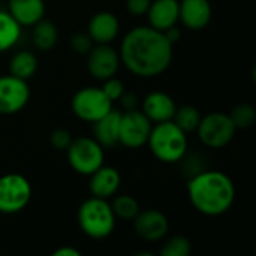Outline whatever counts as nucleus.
<instances>
[{
    "mask_svg": "<svg viewBox=\"0 0 256 256\" xmlns=\"http://www.w3.org/2000/svg\"><path fill=\"white\" fill-rule=\"evenodd\" d=\"M118 54L129 72L141 78H153L170 68L172 44L164 32L152 26H138L124 34Z\"/></svg>",
    "mask_w": 256,
    "mask_h": 256,
    "instance_id": "1",
    "label": "nucleus"
},
{
    "mask_svg": "<svg viewBox=\"0 0 256 256\" xmlns=\"http://www.w3.org/2000/svg\"><path fill=\"white\" fill-rule=\"evenodd\" d=\"M188 195L196 212L206 216H220L234 206L236 184L222 171H200L189 180Z\"/></svg>",
    "mask_w": 256,
    "mask_h": 256,
    "instance_id": "2",
    "label": "nucleus"
},
{
    "mask_svg": "<svg viewBox=\"0 0 256 256\" xmlns=\"http://www.w3.org/2000/svg\"><path fill=\"white\" fill-rule=\"evenodd\" d=\"M147 144L153 156L164 164L183 160L188 153V136L172 120L152 126Z\"/></svg>",
    "mask_w": 256,
    "mask_h": 256,
    "instance_id": "3",
    "label": "nucleus"
},
{
    "mask_svg": "<svg viewBox=\"0 0 256 256\" xmlns=\"http://www.w3.org/2000/svg\"><path fill=\"white\" fill-rule=\"evenodd\" d=\"M76 218L81 231L93 240H104L110 237L114 232L117 222L108 200L96 196L86 200L80 206Z\"/></svg>",
    "mask_w": 256,
    "mask_h": 256,
    "instance_id": "4",
    "label": "nucleus"
},
{
    "mask_svg": "<svg viewBox=\"0 0 256 256\" xmlns=\"http://www.w3.org/2000/svg\"><path fill=\"white\" fill-rule=\"evenodd\" d=\"M66 153L70 168L81 176L93 174L105 162L104 147L94 138L88 136L72 140Z\"/></svg>",
    "mask_w": 256,
    "mask_h": 256,
    "instance_id": "5",
    "label": "nucleus"
},
{
    "mask_svg": "<svg viewBox=\"0 0 256 256\" xmlns=\"http://www.w3.org/2000/svg\"><path fill=\"white\" fill-rule=\"evenodd\" d=\"M236 126L230 114L224 112H210L206 117H201V122L196 128L200 141L208 148H222L226 147L236 136Z\"/></svg>",
    "mask_w": 256,
    "mask_h": 256,
    "instance_id": "6",
    "label": "nucleus"
},
{
    "mask_svg": "<svg viewBox=\"0 0 256 256\" xmlns=\"http://www.w3.org/2000/svg\"><path fill=\"white\" fill-rule=\"evenodd\" d=\"M32 200L30 182L16 172L0 177V213L14 214L27 207Z\"/></svg>",
    "mask_w": 256,
    "mask_h": 256,
    "instance_id": "7",
    "label": "nucleus"
},
{
    "mask_svg": "<svg viewBox=\"0 0 256 256\" xmlns=\"http://www.w3.org/2000/svg\"><path fill=\"white\" fill-rule=\"evenodd\" d=\"M70 108L80 120L94 123L112 110V102L105 96L100 87H84L74 94Z\"/></svg>",
    "mask_w": 256,
    "mask_h": 256,
    "instance_id": "8",
    "label": "nucleus"
},
{
    "mask_svg": "<svg viewBox=\"0 0 256 256\" xmlns=\"http://www.w3.org/2000/svg\"><path fill=\"white\" fill-rule=\"evenodd\" d=\"M152 126L153 123L147 118V116L136 108L122 112L118 144L130 150L144 147L147 144Z\"/></svg>",
    "mask_w": 256,
    "mask_h": 256,
    "instance_id": "9",
    "label": "nucleus"
},
{
    "mask_svg": "<svg viewBox=\"0 0 256 256\" xmlns=\"http://www.w3.org/2000/svg\"><path fill=\"white\" fill-rule=\"evenodd\" d=\"M30 99L27 81L14 75L0 76V116H12L24 110Z\"/></svg>",
    "mask_w": 256,
    "mask_h": 256,
    "instance_id": "10",
    "label": "nucleus"
},
{
    "mask_svg": "<svg viewBox=\"0 0 256 256\" xmlns=\"http://www.w3.org/2000/svg\"><path fill=\"white\" fill-rule=\"evenodd\" d=\"M120 54L110 44H96L87 54V69L99 81L116 76L120 68Z\"/></svg>",
    "mask_w": 256,
    "mask_h": 256,
    "instance_id": "11",
    "label": "nucleus"
},
{
    "mask_svg": "<svg viewBox=\"0 0 256 256\" xmlns=\"http://www.w3.org/2000/svg\"><path fill=\"white\" fill-rule=\"evenodd\" d=\"M132 222L135 232L146 242H159L168 234L170 230L168 218L154 208L140 210Z\"/></svg>",
    "mask_w": 256,
    "mask_h": 256,
    "instance_id": "12",
    "label": "nucleus"
},
{
    "mask_svg": "<svg viewBox=\"0 0 256 256\" xmlns=\"http://www.w3.org/2000/svg\"><path fill=\"white\" fill-rule=\"evenodd\" d=\"M212 4L208 0L178 2V21L189 30H202L212 21Z\"/></svg>",
    "mask_w": 256,
    "mask_h": 256,
    "instance_id": "13",
    "label": "nucleus"
},
{
    "mask_svg": "<svg viewBox=\"0 0 256 256\" xmlns=\"http://www.w3.org/2000/svg\"><path fill=\"white\" fill-rule=\"evenodd\" d=\"M177 105L174 99L164 92H152L142 99L141 111L152 123H162L172 120Z\"/></svg>",
    "mask_w": 256,
    "mask_h": 256,
    "instance_id": "14",
    "label": "nucleus"
},
{
    "mask_svg": "<svg viewBox=\"0 0 256 256\" xmlns=\"http://www.w3.org/2000/svg\"><path fill=\"white\" fill-rule=\"evenodd\" d=\"M88 177H90L88 188H90L92 196L102 198V200H110L111 196H114L122 183L120 172L116 168L105 166V165L98 168Z\"/></svg>",
    "mask_w": 256,
    "mask_h": 256,
    "instance_id": "15",
    "label": "nucleus"
},
{
    "mask_svg": "<svg viewBox=\"0 0 256 256\" xmlns=\"http://www.w3.org/2000/svg\"><path fill=\"white\" fill-rule=\"evenodd\" d=\"M120 32V22L112 12L100 10L88 22V36L93 44H111Z\"/></svg>",
    "mask_w": 256,
    "mask_h": 256,
    "instance_id": "16",
    "label": "nucleus"
},
{
    "mask_svg": "<svg viewBox=\"0 0 256 256\" xmlns=\"http://www.w3.org/2000/svg\"><path fill=\"white\" fill-rule=\"evenodd\" d=\"M146 15L153 28L164 32L178 21V0H152Z\"/></svg>",
    "mask_w": 256,
    "mask_h": 256,
    "instance_id": "17",
    "label": "nucleus"
},
{
    "mask_svg": "<svg viewBox=\"0 0 256 256\" xmlns=\"http://www.w3.org/2000/svg\"><path fill=\"white\" fill-rule=\"evenodd\" d=\"M8 12L21 27H32L45 15L44 0H8Z\"/></svg>",
    "mask_w": 256,
    "mask_h": 256,
    "instance_id": "18",
    "label": "nucleus"
},
{
    "mask_svg": "<svg viewBox=\"0 0 256 256\" xmlns=\"http://www.w3.org/2000/svg\"><path fill=\"white\" fill-rule=\"evenodd\" d=\"M120 117L122 112L118 110H111L104 117L93 123V135L94 140L102 147H114L118 144V132H120Z\"/></svg>",
    "mask_w": 256,
    "mask_h": 256,
    "instance_id": "19",
    "label": "nucleus"
},
{
    "mask_svg": "<svg viewBox=\"0 0 256 256\" xmlns=\"http://www.w3.org/2000/svg\"><path fill=\"white\" fill-rule=\"evenodd\" d=\"M32 27V42L39 51H50L56 46L58 40V30L54 22L42 18Z\"/></svg>",
    "mask_w": 256,
    "mask_h": 256,
    "instance_id": "20",
    "label": "nucleus"
},
{
    "mask_svg": "<svg viewBox=\"0 0 256 256\" xmlns=\"http://www.w3.org/2000/svg\"><path fill=\"white\" fill-rule=\"evenodd\" d=\"M9 70L10 75L28 81L38 70V58L33 52L28 51L15 52L9 62Z\"/></svg>",
    "mask_w": 256,
    "mask_h": 256,
    "instance_id": "21",
    "label": "nucleus"
},
{
    "mask_svg": "<svg viewBox=\"0 0 256 256\" xmlns=\"http://www.w3.org/2000/svg\"><path fill=\"white\" fill-rule=\"evenodd\" d=\"M21 38V26L8 10H0V52L10 50Z\"/></svg>",
    "mask_w": 256,
    "mask_h": 256,
    "instance_id": "22",
    "label": "nucleus"
},
{
    "mask_svg": "<svg viewBox=\"0 0 256 256\" xmlns=\"http://www.w3.org/2000/svg\"><path fill=\"white\" fill-rule=\"evenodd\" d=\"M172 122L186 134L195 132L201 122V114H200L198 108H195L192 105H184V106H180L176 110Z\"/></svg>",
    "mask_w": 256,
    "mask_h": 256,
    "instance_id": "23",
    "label": "nucleus"
},
{
    "mask_svg": "<svg viewBox=\"0 0 256 256\" xmlns=\"http://www.w3.org/2000/svg\"><path fill=\"white\" fill-rule=\"evenodd\" d=\"M114 216L120 220H134V218L140 212L138 201L130 195H117L111 204Z\"/></svg>",
    "mask_w": 256,
    "mask_h": 256,
    "instance_id": "24",
    "label": "nucleus"
},
{
    "mask_svg": "<svg viewBox=\"0 0 256 256\" xmlns=\"http://www.w3.org/2000/svg\"><path fill=\"white\" fill-rule=\"evenodd\" d=\"M230 117L236 129H249L255 124L256 111L250 104H238L231 110Z\"/></svg>",
    "mask_w": 256,
    "mask_h": 256,
    "instance_id": "25",
    "label": "nucleus"
},
{
    "mask_svg": "<svg viewBox=\"0 0 256 256\" xmlns=\"http://www.w3.org/2000/svg\"><path fill=\"white\" fill-rule=\"evenodd\" d=\"M192 250V244L184 236H174L170 238L160 249L162 256H189Z\"/></svg>",
    "mask_w": 256,
    "mask_h": 256,
    "instance_id": "26",
    "label": "nucleus"
},
{
    "mask_svg": "<svg viewBox=\"0 0 256 256\" xmlns=\"http://www.w3.org/2000/svg\"><path fill=\"white\" fill-rule=\"evenodd\" d=\"M100 88H102V92L105 93V96H106L111 102L118 100L120 96L124 93V86H123V82H122L120 80L114 78V76L105 80V81H104V86H102Z\"/></svg>",
    "mask_w": 256,
    "mask_h": 256,
    "instance_id": "27",
    "label": "nucleus"
},
{
    "mask_svg": "<svg viewBox=\"0 0 256 256\" xmlns=\"http://www.w3.org/2000/svg\"><path fill=\"white\" fill-rule=\"evenodd\" d=\"M70 48L76 54H88L93 48V40L88 33H75L70 38Z\"/></svg>",
    "mask_w": 256,
    "mask_h": 256,
    "instance_id": "28",
    "label": "nucleus"
},
{
    "mask_svg": "<svg viewBox=\"0 0 256 256\" xmlns=\"http://www.w3.org/2000/svg\"><path fill=\"white\" fill-rule=\"evenodd\" d=\"M72 135H70V132L69 130H66V129H56V130H52L51 132V135H50V142H51V146L54 147V148H57V150H68V147L70 146V142H72Z\"/></svg>",
    "mask_w": 256,
    "mask_h": 256,
    "instance_id": "29",
    "label": "nucleus"
},
{
    "mask_svg": "<svg viewBox=\"0 0 256 256\" xmlns=\"http://www.w3.org/2000/svg\"><path fill=\"white\" fill-rule=\"evenodd\" d=\"M150 3H152V0H128L126 8H128L129 14H132L135 16H141V15L147 14Z\"/></svg>",
    "mask_w": 256,
    "mask_h": 256,
    "instance_id": "30",
    "label": "nucleus"
},
{
    "mask_svg": "<svg viewBox=\"0 0 256 256\" xmlns=\"http://www.w3.org/2000/svg\"><path fill=\"white\" fill-rule=\"evenodd\" d=\"M118 100H120L122 106L124 108V111L138 108V96H136L135 93H132V92H126V90H124V93L120 96Z\"/></svg>",
    "mask_w": 256,
    "mask_h": 256,
    "instance_id": "31",
    "label": "nucleus"
},
{
    "mask_svg": "<svg viewBox=\"0 0 256 256\" xmlns=\"http://www.w3.org/2000/svg\"><path fill=\"white\" fill-rule=\"evenodd\" d=\"M164 34H165V38L174 45L177 40H180V38H182V30H180L177 26H172V27L164 30Z\"/></svg>",
    "mask_w": 256,
    "mask_h": 256,
    "instance_id": "32",
    "label": "nucleus"
},
{
    "mask_svg": "<svg viewBox=\"0 0 256 256\" xmlns=\"http://www.w3.org/2000/svg\"><path fill=\"white\" fill-rule=\"evenodd\" d=\"M52 255L54 256H80L81 255V252H80L78 249L72 248V246H62V248H58L57 250H54V252H52Z\"/></svg>",
    "mask_w": 256,
    "mask_h": 256,
    "instance_id": "33",
    "label": "nucleus"
}]
</instances>
